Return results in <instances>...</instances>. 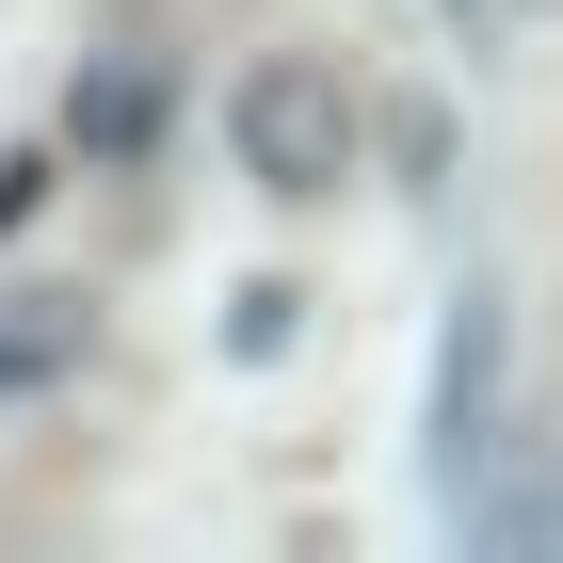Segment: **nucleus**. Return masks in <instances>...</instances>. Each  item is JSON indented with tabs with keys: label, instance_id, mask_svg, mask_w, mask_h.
<instances>
[{
	"label": "nucleus",
	"instance_id": "nucleus-1",
	"mask_svg": "<svg viewBox=\"0 0 563 563\" xmlns=\"http://www.w3.org/2000/svg\"><path fill=\"white\" fill-rule=\"evenodd\" d=\"M354 145H371V113H354L339 48H258L242 81H225V162L258 177L274 210H306V194H339Z\"/></svg>",
	"mask_w": 563,
	"mask_h": 563
},
{
	"label": "nucleus",
	"instance_id": "nucleus-2",
	"mask_svg": "<svg viewBox=\"0 0 563 563\" xmlns=\"http://www.w3.org/2000/svg\"><path fill=\"white\" fill-rule=\"evenodd\" d=\"M81 354H97V306L81 290H0V402H16V387H65Z\"/></svg>",
	"mask_w": 563,
	"mask_h": 563
}]
</instances>
